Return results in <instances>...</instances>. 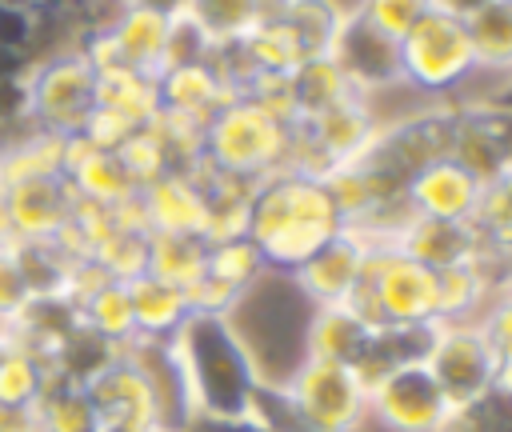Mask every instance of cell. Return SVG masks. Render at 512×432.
Here are the masks:
<instances>
[{
    "label": "cell",
    "instance_id": "cell-21",
    "mask_svg": "<svg viewBox=\"0 0 512 432\" xmlns=\"http://www.w3.org/2000/svg\"><path fill=\"white\" fill-rule=\"evenodd\" d=\"M128 284V300H132V324H136V340H152V344H168L180 324L192 316V300L188 288L168 284L152 272H140Z\"/></svg>",
    "mask_w": 512,
    "mask_h": 432
},
{
    "label": "cell",
    "instance_id": "cell-28",
    "mask_svg": "<svg viewBox=\"0 0 512 432\" xmlns=\"http://www.w3.org/2000/svg\"><path fill=\"white\" fill-rule=\"evenodd\" d=\"M16 264L24 272V284L32 292V300L40 296H68V280H72V256L56 244V240H12Z\"/></svg>",
    "mask_w": 512,
    "mask_h": 432
},
{
    "label": "cell",
    "instance_id": "cell-4",
    "mask_svg": "<svg viewBox=\"0 0 512 432\" xmlns=\"http://www.w3.org/2000/svg\"><path fill=\"white\" fill-rule=\"evenodd\" d=\"M348 308L368 324V328H416V324H436V272L424 268L420 260L404 256L392 244L368 248L364 276L348 300Z\"/></svg>",
    "mask_w": 512,
    "mask_h": 432
},
{
    "label": "cell",
    "instance_id": "cell-9",
    "mask_svg": "<svg viewBox=\"0 0 512 432\" xmlns=\"http://www.w3.org/2000/svg\"><path fill=\"white\" fill-rule=\"evenodd\" d=\"M448 144H452V104H428L420 112L380 120V132L360 160H368L376 172H384L404 188L420 168L448 156Z\"/></svg>",
    "mask_w": 512,
    "mask_h": 432
},
{
    "label": "cell",
    "instance_id": "cell-36",
    "mask_svg": "<svg viewBox=\"0 0 512 432\" xmlns=\"http://www.w3.org/2000/svg\"><path fill=\"white\" fill-rule=\"evenodd\" d=\"M376 32H384L388 40H404V32L428 12V0H356L352 4Z\"/></svg>",
    "mask_w": 512,
    "mask_h": 432
},
{
    "label": "cell",
    "instance_id": "cell-26",
    "mask_svg": "<svg viewBox=\"0 0 512 432\" xmlns=\"http://www.w3.org/2000/svg\"><path fill=\"white\" fill-rule=\"evenodd\" d=\"M276 20L296 40L300 56L312 60V56H328V48L336 40V28L344 20V4L340 0H284Z\"/></svg>",
    "mask_w": 512,
    "mask_h": 432
},
{
    "label": "cell",
    "instance_id": "cell-33",
    "mask_svg": "<svg viewBox=\"0 0 512 432\" xmlns=\"http://www.w3.org/2000/svg\"><path fill=\"white\" fill-rule=\"evenodd\" d=\"M436 432H512V384L452 404Z\"/></svg>",
    "mask_w": 512,
    "mask_h": 432
},
{
    "label": "cell",
    "instance_id": "cell-25",
    "mask_svg": "<svg viewBox=\"0 0 512 432\" xmlns=\"http://www.w3.org/2000/svg\"><path fill=\"white\" fill-rule=\"evenodd\" d=\"M80 324L92 328L96 336H104L116 348H128L136 340V324H132V300H128V284L124 280H104L92 292H84L76 300Z\"/></svg>",
    "mask_w": 512,
    "mask_h": 432
},
{
    "label": "cell",
    "instance_id": "cell-31",
    "mask_svg": "<svg viewBox=\"0 0 512 432\" xmlns=\"http://www.w3.org/2000/svg\"><path fill=\"white\" fill-rule=\"evenodd\" d=\"M180 16H188L212 40V48H220L260 24V0H184Z\"/></svg>",
    "mask_w": 512,
    "mask_h": 432
},
{
    "label": "cell",
    "instance_id": "cell-7",
    "mask_svg": "<svg viewBox=\"0 0 512 432\" xmlns=\"http://www.w3.org/2000/svg\"><path fill=\"white\" fill-rule=\"evenodd\" d=\"M276 384H284V392L308 432H360V424L368 420V392L348 364H328V360L304 356Z\"/></svg>",
    "mask_w": 512,
    "mask_h": 432
},
{
    "label": "cell",
    "instance_id": "cell-16",
    "mask_svg": "<svg viewBox=\"0 0 512 432\" xmlns=\"http://www.w3.org/2000/svg\"><path fill=\"white\" fill-rule=\"evenodd\" d=\"M136 212L148 232L204 240V180L196 172H164L136 192Z\"/></svg>",
    "mask_w": 512,
    "mask_h": 432
},
{
    "label": "cell",
    "instance_id": "cell-1",
    "mask_svg": "<svg viewBox=\"0 0 512 432\" xmlns=\"http://www.w3.org/2000/svg\"><path fill=\"white\" fill-rule=\"evenodd\" d=\"M180 384H184V404L188 420H248L252 400L264 384V372L236 328L232 316L220 312H192L180 332L168 340Z\"/></svg>",
    "mask_w": 512,
    "mask_h": 432
},
{
    "label": "cell",
    "instance_id": "cell-11",
    "mask_svg": "<svg viewBox=\"0 0 512 432\" xmlns=\"http://www.w3.org/2000/svg\"><path fill=\"white\" fill-rule=\"evenodd\" d=\"M448 408L452 404L424 360L400 364L368 388V420H376L384 432H436Z\"/></svg>",
    "mask_w": 512,
    "mask_h": 432
},
{
    "label": "cell",
    "instance_id": "cell-20",
    "mask_svg": "<svg viewBox=\"0 0 512 432\" xmlns=\"http://www.w3.org/2000/svg\"><path fill=\"white\" fill-rule=\"evenodd\" d=\"M156 96H160V112L168 116H184L192 124H208L228 100V84L216 72L212 56L208 60H192V64H168L156 72Z\"/></svg>",
    "mask_w": 512,
    "mask_h": 432
},
{
    "label": "cell",
    "instance_id": "cell-15",
    "mask_svg": "<svg viewBox=\"0 0 512 432\" xmlns=\"http://www.w3.org/2000/svg\"><path fill=\"white\" fill-rule=\"evenodd\" d=\"M4 180H8V204H12V240H56L76 208V192L64 180V172L36 168Z\"/></svg>",
    "mask_w": 512,
    "mask_h": 432
},
{
    "label": "cell",
    "instance_id": "cell-43",
    "mask_svg": "<svg viewBox=\"0 0 512 432\" xmlns=\"http://www.w3.org/2000/svg\"><path fill=\"white\" fill-rule=\"evenodd\" d=\"M96 432H112V428H100V424H96Z\"/></svg>",
    "mask_w": 512,
    "mask_h": 432
},
{
    "label": "cell",
    "instance_id": "cell-17",
    "mask_svg": "<svg viewBox=\"0 0 512 432\" xmlns=\"http://www.w3.org/2000/svg\"><path fill=\"white\" fill-rule=\"evenodd\" d=\"M392 248H400L404 256L420 260L432 272H444V268H456L480 256H504V252L484 248V240L476 236L468 220H432V216H408L396 228Z\"/></svg>",
    "mask_w": 512,
    "mask_h": 432
},
{
    "label": "cell",
    "instance_id": "cell-30",
    "mask_svg": "<svg viewBox=\"0 0 512 432\" xmlns=\"http://www.w3.org/2000/svg\"><path fill=\"white\" fill-rule=\"evenodd\" d=\"M204 256H208V240L200 236H160V232H148V260H144V272L168 280V284H180V288H192L204 272Z\"/></svg>",
    "mask_w": 512,
    "mask_h": 432
},
{
    "label": "cell",
    "instance_id": "cell-12",
    "mask_svg": "<svg viewBox=\"0 0 512 432\" xmlns=\"http://www.w3.org/2000/svg\"><path fill=\"white\" fill-rule=\"evenodd\" d=\"M452 104V144L448 156L464 164L480 184L508 180L512 140H508V108L496 100H448Z\"/></svg>",
    "mask_w": 512,
    "mask_h": 432
},
{
    "label": "cell",
    "instance_id": "cell-38",
    "mask_svg": "<svg viewBox=\"0 0 512 432\" xmlns=\"http://www.w3.org/2000/svg\"><path fill=\"white\" fill-rule=\"evenodd\" d=\"M0 432H40L36 428V412L32 408H16V404H0Z\"/></svg>",
    "mask_w": 512,
    "mask_h": 432
},
{
    "label": "cell",
    "instance_id": "cell-41",
    "mask_svg": "<svg viewBox=\"0 0 512 432\" xmlns=\"http://www.w3.org/2000/svg\"><path fill=\"white\" fill-rule=\"evenodd\" d=\"M124 4H140V8H156V12H180L184 8V0H124Z\"/></svg>",
    "mask_w": 512,
    "mask_h": 432
},
{
    "label": "cell",
    "instance_id": "cell-6",
    "mask_svg": "<svg viewBox=\"0 0 512 432\" xmlns=\"http://www.w3.org/2000/svg\"><path fill=\"white\" fill-rule=\"evenodd\" d=\"M28 108L32 128L52 136L84 132L88 116L96 112V68L88 56L72 48H56L28 64Z\"/></svg>",
    "mask_w": 512,
    "mask_h": 432
},
{
    "label": "cell",
    "instance_id": "cell-34",
    "mask_svg": "<svg viewBox=\"0 0 512 432\" xmlns=\"http://www.w3.org/2000/svg\"><path fill=\"white\" fill-rule=\"evenodd\" d=\"M468 224L476 228V236L484 240V248L508 256V244H512V184L508 180L484 184V192H480L476 212H472Z\"/></svg>",
    "mask_w": 512,
    "mask_h": 432
},
{
    "label": "cell",
    "instance_id": "cell-8",
    "mask_svg": "<svg viewBox=\"0 0 512 432\" xmlns=\"http://www.w3.org/2000/svg\"><path fill=\"white\" fill-rule=\"evenodd\" d=\"M424 364L448 404L476 400L500 384H512V364H500L476 324H436Z\"/></svg>",
    "mask_w": 512,
    "mask_h": 432
},
{
    "label": "cell",
    "instance_id": "cell-5",
    "mask_svg": "<svg viewBox=\"0 0 512 432\" xmlns=\"http://www.w3.org/2000/svg\"><path fill=\"white\" fill-rule=\"evenodd\" d=\"M396 52H400L404 88H412L416 96H428L436 104L456 100L460 88H468L480 76L464 20L432 12V8L404 32Z\"/></svg>",
    "mask_w": 512,
    "mask_h": 432
},
{
    "label": "cell",
    "instance_id": "cell-22",
    "mask_svg": "<svg viewBox=\"0 0 512 432\" xmlns=\"http://www.w3.org/2000/svg\"><path fill=\"white\" fill-rule=\"evenodd\" d=\"M372 328L348 308V304H324L308 308L304 320V356L308 360H328V364H356Z\"/></svg>",
    "mask_w": 512,
    "mask_h": 432
},
{
    "label": "cell",
    "instance_id": "cell-32",
    "mask_svg": "<svg viewBox=\"0 0 512 432\" xmlns=\"http://www.w3.org/2000/svg\"><path fill=\"white\" fill-rule=\"evenodd\" d=\"M52 380V368L44 356L8 344L0 356V404H16V408H36V400L44 396Z\"/></svg>",
    "mask_w": 512,
    "mask_h": 432
},
{
    "label": "cell",
    "instance_id": "cell-23",
    "mask_svg": "<svg viewBox=\"0 0 512 432\" xmlns=\"http://www.w3.org/2000/svg\"><path fill=\"white\" fill-rule=\"evenodd\" d=\"M288 92H292V112H296V120H312V116H320V112H328V108H336V104L360 96V92L348 84V76L336 68L332 56H312V60L296 64V68L288 72Z\"/></svg>",
    "mask_w": 512,
    "mask_h": 432
},
{
    "label": "cell",
    "instance_id": "cell-35",
    "mask_svg": "<svg viewBox=\"0 0 512 432\" xmlns=\"http://www.w3.org/2000/svg\"><path fill=\"white\" fill-rule=\"evenodd\" d=\"M116 160L124 164V172H128V180L136 184V192L144 188V184H152L156 176H164L168 172V160H164V148L156 144V136L148 132V124L144 128H132L116 148Z\"/></svg>",
    "mask_w": 512,
    "mask_h": 432
},
{
    "label": "cell",
    "instance_id": "cell-40",
    "mask_svg": "<svg viewBox=\"0 0 512 432\" xmlns=\"http://www.w3.org/2000/svg\"><path fill=\"white\" fill-rule=\"evenodd\" d=\"M12 240V204H8V180L0 176V244Z\"/></svg>",
    "mask_w": 512,
    "mask_h": 432
},
{
    "label": "cell",
    "instance_id": "cell-39",
    "mask_svg": "<svg viewBox=\"0 0 512 432\" xmlns=\"http://www.w3.org/2000/svg\"><path fill=\"white\" fill-rule=\"evenodd\" d=\"M484 4H492V0H428V8H432V12L456 16V20H468V16H472V12H480Z\"/></svg>",
    "mask_w": 512,
    "mask_h": 432
},
{
    "label": "cell",
    "instance_id": "cell-42",
    "mask_svg": "<svg viewBox=\"0 0 512 432\" xmlns=\"http://www.w3.org/2000/svg\"><path fill=\"white\" fill-rule=\"evenodd\" d=\"M8 344H12V336H8V328L0 324V356H4V348H8Z\"/></svg>",
    "mask_w": 512,
    "mask_h": 432
},
{
    "label": "cell",
    "instance_id": "cell-10",
    "mask_svg": "<svg viewBox=\"0 0 512 432\" xmlns=\"http://www.w3.org/2000/svg\"><path fill=\"white\" fill-rule=\"evenodd\" d=\"M96 424L112 432H164L160 416V396L144 364L124 348L112 364H104L88 384H84Z\"/></svg>",
    "mask_w": 512,
    "mask_h": 432
},
{
    "label": "cell",
    "instance_id": "cell-13",
    "mask_svg": "<svg viewBox=\"0 0 512 432\" xmlns=\"http://www.w3.org/2000/svg\"><path fill=\"white\" fill-rule=\"evenodd\" d=\"M328 56L336 60V68L348 76V84L376 104L380 92L404 88L400 80V52L396 40H388L384 32H376L356 8H344V20L336 28V40L328 48Z\"/></svg>",
    "mask_w": 512,
    "mask_h": 432
},
{
    "label": "cell",
    "instance_id": "cell-19",
    "mask_svg": "<svg viewBox=\"0 0 512 432\" xmlns=\"http://www.w3.org/2000/svg\"><path fill=\"white\" fill-rule=\"evenodd\" d=\"M64 180L72 184L76 200L84 204H100V208H120L136 196V184L128 180L124 164L116 160V152L88 144L80 132L64 136V160H60Z\"/></svg>",
    "mask_w": 512,
    "mask_h": 432
},
{
    "label": "cell",
    "instance_id": "cell-27",
    "mask_svg": "<svg viewBox=\"0 0 512 432\" xmlns=\"http://www.w3.org/2000/svg\"><path fill=\"white\" fill-rule=\"evenodd\" d=\"M472 52H476V68L488 72H508L512 64V0H492L480 12H472L464 20Z\"/></svg>",
    "mask_w": 512,
    "mask_h": 432
},
{
    "label": "cell",
    "instance_id": "cell-3",
    "mask_svg": "<svg viewBox=\"0 0 512 432\" xmlns=\"http://www.w3.org/2000/svg\"><path fill=\"white\" fill-rule=\"evenodd\" d=\"M296 124L252 96H232L200 132V164L212 176L260 184L292 160Z\"/></svg>",
    "mask_w": 512,
    "mask_h": 432
},
{
    "label": "cell",
    "instance_id": "cell-37",
    "mask_svg": "<svg viewBox=\"0 0 512 432\" xmlns=\"http://www.w3.org/2000/svg\"><path fill=\"white\" fill-rule=\"evenodd\" d=\"M28 304H32V292L24 284V272H20L12 240H8V244H0V324L8 328Z\"/></svg>",
    "mask_w": 512,
    "mask_h": 432
},
{
    "label": "cell",
    "instance_id": "cell-24",
    "mask_svg": "<svg viewBox=\"0 0 512 432\" xmlns=\"http://www.w3.org/2000/svg\"><path fill=\"white\" fill-rule=\"evenodd\" d=\"M96 108L112 112L128 128H144L160 112L156 76H144V72H132V68L100 72L96 76Z\"/></svg>",
    "mask_w": 512,
    "mask_h": 432
},
{
    "label": "cell",
    "instance_id": "cell-18",
    "mask_svg": "<svg viewBox=\"0 0 512 432\" xmlns=\"http://www.w3.org/2000/svg\"><path fill=\"white\" fill-rule=\"evenodd\" d=\"M480 192H484V184L464 164H456L452 156H440L404 184V204H408L412 216L472 220Z\"/></svg>",
    "mask_w": 512,
    "mask_h": 432
},
{
    "label": "cell",
    "instance_id": "cell-14",
    "mask_svg": "<svg viewBox=\"0 0 512 432\" xmlns=\"http://www.w3.org/2000/svg\"><path fill=\"white\" fill-rule=\"evenodd\" d=\"M368 240L356 236L352 228H340L332 240H324L296 272H288L292 288L312 304V308H324V304H348L360 276H364V264H368Z\"/></svg>",
    "mask_w": 512,
    "mask_h": 432
},
{
    "label": "cell",
    "instance_id": "cell-2",
    "mask_svg": "<svg viewBox=\"0 0 512 432\" xmlns=\"http://www.w3.org/2000/svg\"><path fill=\"white\" fill-rule=\"evenodd\" d=\"M340 228H344V220H340L320 176L284 168V172L252 184L244 236L256 244L268 272H280V276L296 272Z\"/></svg>",
    "mask_w": 512,
    "mask_h": 432
},
{
    "label": "cell",
    "instance_id": "cell-29",
    "mask_svg": "<svg viewBox=\"0 0 512 432\" xmlns=\"http://www.w3.org/2000/svg\"><path fill=\"white\" fill-rule=\"evenodd\" d=\"M36 428L40 432H96V408L84 392V384L52 376L44 396L36 400Z\"/></svg>",
    "mask_w": 512,
    "mask_h": 432
}]
</instances>
